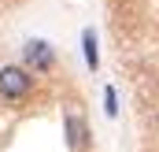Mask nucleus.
I'll return each instance as SVG.
<instances>
[{"mask_svg": "<svg viewBox=\"0 0 159 152\" xmlns=\"http://www.w3.org/2000/svg\"><path fill=\"white\" fill-rule=\"evenodd\" d=\"M30 93H34V71H30V67H19V63L0 67V97H4V100L19 104V100H26Z\"/></svg>", "mask_w": 159, "mask_h": 152, "instance_id": "obj_1", "label": "nucleus"}, {"mask_svg": "<svg viewBox=\"0 0 159 152\" xmlns=\"http://www.w3.org/2000/svg\"><path fill=\"white\" fill-rule=\"evenodd\" d=\"M22 63H26L34 74H44V71H52V67H56V48H52L48 41L34 37V41H26V45H22Z\"/></svg>", "mask_w": 159, "mask_h": 152, "instance_id": "obj_2", "label": "nucleus"}, {"mask_svg": "<svg viewBox=\"0 0 159 152\" xmlns=\"http://www.w3.org/2000/svg\"><path fill=\"white\" fill-rule=\"evenodd\" d=\"M63 130H67V149L70 152H85L89 149V126H85V119H81L78 112H67Z\"/></svg>", "mask_w": 159, "mask_h": 152, "instance_id": "obj_3", "label": "nucleus"}, {"mask_svg": "<svg viewBox=\"0 0 159 152\" xmlns=\"http://www.w3.org/2000/svg\"><path fill=\"white\" fill-rule=\"evenodd\" d=\"M81 48H85V63H89V71H96V67H100V48H96V30H85V34H81Z\"/></svg>", "mask_w": 159, "mask_h": 152, "instance_id": "obj_4", "label": "nucleus"}, {"mask_svg": "<svg viewBox=\"0 0 159 152\" xmlns=\"http://www.w3.org/2000/svg\"><path fill=\"white\" fill-rule=\"evenodd\" d=\"M104 112H107V119H115V115H119V97H115V89H111V85L104 89Z\"/></svg>", "mask_w": 159, "mask_h": 152, "instance_id": "obj_5", "label": "nucleus"}, {"mask_svg": "<svg viewBox=\"0 0 159 152\" xmlns=\"http://www.w3.org/2000/svg\"><path fill=\"white\" fill-rule=\"evenodd\" d=\"M156 126H159V115H156Z\"/></svg>", "mask_w": 159, "mask_h": 152, "instance_id": "obj_6", "label": "nucleus"}]
</instances>
